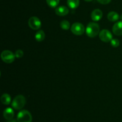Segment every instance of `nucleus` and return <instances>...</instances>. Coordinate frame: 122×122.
Instances as JSON below:
<instances>
[{"label":"nucleus","mask_w":122,"mask_h":122,"mask_svg":"<svg viewBox=\"0 0 122 122\" xmlns=\"http://www.w3.org/2000/svg\"><path fill=\"white\" fill-rule=\"evenodd\" d=\"M91 19L94 21L97 22L101 19L102 17V12L100 9H95L91 13Z\"/></svg>","instance_id":"nucleus-9"},{"label":"nucleus","mask_w":122,"mask_h":122,"mask_svg":"<svg viewBox=\"0 0 122 122\" xmlns=\"http://www.w3.org/2000/svg\"><path fill=\"white\" fill-rule=\"evenodd\" d=\"M111 45L112 46H113V47H117L119 45H120V41L118 39L116 38H114V39H112L110 41Z\"/></svg>","instance_id":"nucleus-18"},{"label":"nucleus","mask_w":122,"mask_h":122,"mask_svg":"<svg viewBox=\"0 0 122 122\" xmlns=\"http://www.w3.org/2000/svg\"><path fill=\"white\" fill-rule=\"evenodd\" d=\"M7 122H16V121L15 120H8Z\"/></svg>","instance_id":"nucleus-21"},{"label":"nucleus","mask_w":122,"mask_h":122,"mask_svg":"<svg viewBox=\"0 0 122 122\" xmlns=\"http://www.w3.org/2000/svg\"><path fill=\"white\" fill-rule=\"evenodd\" d=\"M99 38L102 41L108 43L113 39V35L107 29H102L99 33Z\"/></svg>","instance_id":"nucleus-7"},{"label":"nucleus","mask_w":122,"mask_h":122,"mask_svg":"<svg viewBox=\"0 0 122 122\" xmlns=\"http://www.w3.org/2000/svg\"><path fill=\"white\" fill-rule=\"evenodd\" d=\"M85 1H87V2H90V1H92V0H85Z\"/></svg>","instance_id":"nucleus-22"},{"label":"nucleus","mask_w":122,"mask_h":122,"mask_svg":"<svg viewBox=\"0 0 122 122\" xmlns=\"http://www.w3.org/2000/svg\"><path fill=\"white\" fill-rule=\"evenodd\" d=\"M26 98L21 94H19L14 98L12 102V107L16 110H20L25 106L26 104Z\"/></svg>","instance_id":"nucleus-2"},{"label":"nucleus","mask_w":122,"mask_h":122,"mask_svg":"<svg viewBox=\"0 0 122 122\" xmlns=\"http://www.w3.org/2000/svg\"><path fill=\"white\" fill-rule=\"evenodd\" d=\"M60 27L64 30H68L70 28V24L69 21L66 20H62L60 22Z\"/></svg>","instance_id":"nucleus-16"},{"label":"nucleus","mask_w":122,"mask_h":122,"mask_svg":"<svg viewBox=\"0 0 122 122\" xmlns=\"http://www.w3.org/2000/svg\"><path fill=\"white\" fill-rule=\"evenodd\" d=\"M17 120L18 122H32V117L29 111L23 110L18 113Z\"/></svg>","instance_id":"nucleus-3"},{"label":"nucleus","mask_w":122,"mask_h":122,"mask_svg":"<svg viewBox=\"0 0 122 122\" xmlns=\"http://www.w3.org/2000/svg\"><path fill=\"white\" fill-rule=\"evenodd\" d=\"M47 4L51 8H56L58 5L60 0H46Z\"/></svg>","instance_id":"nucleus-17"},{"label":"nucleus","mask_w":122,"mask_h":122,"mask_svg":"<svg viewBox=\"0 0 122 122\" xmlns=\"http://www.w3.org/2000/svg\"><path fill=\"white\" fill-rule=\"evenodd\" d=\"M71 31L73 34L76 35H81L85 31V28L83 24L79 22L74 23L70 28Z\"/></svg>","instance_id":"nucleus-4"},{"label":"nucleus","mask_w":122,"mask_h":122,"mask_svg":"<svg viewBox=\"0 0 122 122\" xmlns=\"http://www.w3.org/2000/svg\"><path fill=\"white\" fill-rule=\"evenodd\" d=\"M28 25L32 29L38 30L41 27V22L38 17L33 16L29 19Z\"/></svg>","instance_id":"nucleus-6"},{"label":"nucleus","mask_w":122,"mask_h":122,"mask_svg":"<svg viewBox=\"0 0 122 122\" xmlns=\"http://www.w3.org/2000/svg\"><path fill=\"white\" fill-rule=\"evenodd\" d=\"M112 0H97V1L98 2H100V4H107L109 2H110V1Z\"/></svg>","instance_id":"nucleus-20"},{"label":"nucleus","mask_w":122,"mask_h":122,"mask_svg":"<svg viewBox=\"0 0 122 122\" xmlns=\"http://www.w3.org/2000/svg\"><path fill=\"white\" fill-rule=\"evenodd\" d=\"M113 32L114 35L120 36L122 35V21L115 23L113 26Z\"/></svg>","instance_id":"nucleus-8"},{"label":"nucleus","mask_w":122,"mask_h":122,"mask_svg":"<svg viewBox=\"0 0 122 122\" xmlns=\"http://www.w3.org/2000/svg\"><path fill=\"white\" fill-rule=\"evenodd\" d=\"M68 6L71 9H76L79 5V0H67Z\"/></svg>","instance_id":"nucleus-14"},{"label":"nucleus","mask_w":122,"mask_h":122,"mask_svg":"<svg viewBox=\"0 0 122 122\" xmlns=\"http://www.w3.org/2000/svg\"><path fill=\"white\" fill-rule=\"evenodd\" d=\"M1 102L4 105H9L11 102V96L7 93H4L1 97Z\"/></svg>","instance_id":"nucleus-13"},{"label":"nucleus","mask_w":122,"mask_h":122,"mask_svg":"<svg viewBox=\"0 0 122 122\" xmlns=\"http://www.w3.org/2000/svg\"><path fill=\"white\" fill-rule=\"evenodd\" d=\"M69 12V8L64 6H60L56 8V13L60 16H64L68 14Z\"/></svg>","instance_id":"nucleus-10"},{"label":"nucleus","mask_w":122,"mask_h":122,"mask_svg":"<svg viewBox=\"0 0 122 122\" xmlns=\"http://www.w3.org/2000/svg\"><path fill=\"white\" fill-rule=\"evenodd\" d=\"M45 37V34L44 33V31L42 30H40V31H38L35 34V39L37 41L41 42L44 39Z\"/></svg>","instance_id":"nucleus-15"},{"label":"nucleus","mask_w":122,"mask_h":122,"mask_svg":"<svg viewBox=\"0 0 122 122\" xmlns=\"http://www.w3.org/2000/svg\"><path fill=\"white\" fill-rule=\"evenodd\" d=\"M100 26L95 22H89L86 28V33L90 38H94L100 33Z\"/></svg>","instance_id":"nucleus-1"},{"label":"nucleus","mask_w":122,"mask_h":122,"mask_svg":"<svg viewBox=\"0 0 122 122\" xmlns=\"http://www.w3.org/2000/svg\"><path fill=\"white\" fill-rule=\"evenodd\" d=\"M107 18L108 20L111 22H116L119 20V15L115 11H111L108 13L107 15Z\"/></svg>","instance_id":"nucleus-12"},{"label":"nucleus","mask_w":122,"mask_h":122,"mask_svg":"<svg viewBox=\"0 0 122 122\" xmlns=\"http://www.w3.org/2000/svg\"><path fill=\"white\" fill-rule=\"evenodd\" d=\"M14 55H15V57H17V58H21V57H22L23 56L24 53L23 51V50L19 49V50H17L16 51H15Z\"/></svg>","instance_id":"nucleus-19"},{"label":"nucleus","mask_w":122,"mask_h":122,"mask_svg":"<svg viewBox=\"0 0 122 122\" xmlns=\"http://www.w3.org/2000/svg\"><path fill=\"white\" fill-rule=\"evenodd\" d=\"M2 61L7 63H11L15 59V55L10 50H4L1 55Z\"/></svg>","instance_id":"nucleus-5"},{"label":"nucleus","mask_w":122,"mask_h":122,"mask_svg":"<svg viewBox=\"0 0 122 122\" xmlns=\"http://www.w3.org/2000/svg\"><path fill=\"white\" fill-rule=\"evenodd\" d=\"M14 116V110L11 108H7L5 110H4L3 116L5 119L7 120H10L13 119Z\"/></svg>","instance_id":"nucleus-11"},{"label":"nucleus","mask_w":122,"mask_h":122,"mask_svg":"<svg viewBox=\"0 0 122 122\" xmlns=\"http://www.w3.org/2000/svg\"><path fill=\"white\" fill-rule=\"evenodd\" d=\"M120 19H121V20H122V14L121 16H120Z\"/></svg>","instance_id":"nucleus-23"}]
</instances>
